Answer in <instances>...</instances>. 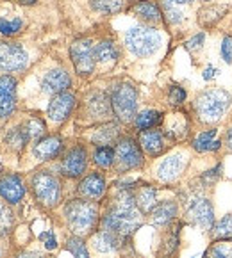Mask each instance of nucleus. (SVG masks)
Segmentation results:
<instances>
[{
  "instance_id": "f257e3e1",
  "label": "nucleus",
  "mask_w": 232,
  "mask_h": 258,
  "mask_svg": "<svg viewBox=\"0 0 232 258\" xmlns=\"http://www.w3.org/2000/svg\"><path fill=\"white\" fill-rule=\"evenodd\" d=\"M141 226V210L136 205V196L129 189H122L113 207L100 221V230L113 233L120 242L127 240Z\"/></svg>"
},
{
  "instance_id": "f03ea898",
  "label": "nucleus",
  "mask_w": 232,
  "mask_h": 258,
  "mask_svg": "<svg viewBox=\"0 0 232 258\" xmlns=\"http://www.w3.org/2000/svg\"><path fill=\"white\" fill-rule=\"evenodd\" d=\"M65 216L68 221V226L77 237L88 235L93 230L99 219V205L86 200H72L66 203Z\"/></svg>"
},
{
  "instance_id": "7ed1b4c3",
  "label": "nucleus",
  "mask_w": 232,
  "mask_h": 258,
  "mask_svg": "<svg viewBox=\"0 0 232 258\" xmlns=\"http://www.w3.org/2000/svg\"><path fill=\"white\" fill-rule=\"evenodd\" d=\"M230 105V95L223 89H209L204 91L195 100V110L204 123H214L221 119Z\"/></svg>"
},
{
  "instance_id": "20e7f679",
  "label": "nucleus",
  "mask_w": 232,
  "mask_h": 258,
  "mask_svg": "<svg viewBox=\"0 0 232 258\" xmlns=\"http://www.w3.org/2000/svg\"><path fill=\"white\" fill-rule=\"evenodd\" d=\"M125 45L134 55L149 57L159 48L161 36L152 27L137 25L129 29L125 34Z\"/></svg>"
},
{
  "instance_id": "39448f33",
  "label": "nucleus",
  "mask_w": 232,
  "mask_h": 258,
  "mask_svg": "<svg viewBox=\"0 0 232 258\" xmlns=\"http://www.w3.org/2000/svg\"><path fill=\"white\" fill-rule=\"evenodd\" d=\"M32 192L43 207H56L61 200V185L50 171H38L31 180Z\"/></svg>"
},
{
  "instance_id": "423d86ee",
  "label": "nucleus",
  "mask_w": 232,
  "mask_h": 258,
  "mask_svg": "<svg viewBox=\"0 0 232 258\" xmlns=\"http://www.w3.org/2000/svg\"><path fill=\"white\" fill-rule=\"evenodd\" d=\"M111 107L120 121H132L137 110V93L130 84H120L111 95Z\"/></svg>"
},
{
  "instance_id": "0eeeda50",
  "label": "nucleus",
  "mask_w": 232,
  "mask_h": 258,
  "mask_svg": "<svg viewBox=\"0 0 232 258\" xmlns=\"http://www.w3.org/2000/svg\"><path fill=\"white\" fill-rule=\"evenodd\" d=\"M114 162H116V169L120 173L140 167L143 164V153L136 141L129 139V137L120 139L114 148Z\"/></svg>"
},
{
  "instance_id": "6e6552de",
  "label": "nucleus",
  "mask_w": 232,
  "mask_h": 258,
  "mask_svg": "<svg viewBox=\"0 0 232 258\" xmlns=\"http://www.w3.org/2000/svg\"><path fill=\"white\" fill-rule=\"evenodd\" d=\"M70 55H72V62L79 75H89L95 70L97 55L95 45L91 43V39H77V41H73L72 48H70Z\"/></svg>"
},
{
  "instance_id": "1a4fd4ad",
  "label": "nucleus",
  "mask_w": 232,
  "mask_h": 258,
  "mask_svg": "<svg viewBox=\"0 0 232 258\" xmlns=\"http://www.w3.org/2000/svg\"><path fill=\"white\" fill-rule=\"evenodd\" d=\"M27 66V53L18 43H0V72L13 73L22 72Z\"/></svg>"
},
{
  "instance_id": "9d476101",
  "label": "nucleus",
  "mask_w": 232,
  "mask_h": 258,
  "mask_svg": "<svg viewBox=\"0 0 232 258\" xmlns=\"http://www.w3.org/2000/svg\"><path fill=\"white\" fill-rule=\"evenodd\" d=\"M188 217H190L191 223L198 224L202 230H213V224H214V210L213 205L207 198H193L188 205Z\"/></svg>"
},
{
  "instance_id": "9b49d317",
  "label": "nucleus",
  "mask_w": 232,
  "mask_h": 258,
  "mask_svg": "<svg viewBox=\"0 0 232 258\" xmlns=\"http://www.w3.org/2000/svg\"><path fill=\"white\" fill-rule=\"evenodd\" d=\"M86 166H88V153L82 146H75L63 159L61 173L68 178H77L86 171Z\"/></svg>"
},
{
  "instance_id": "f8f14e48",
  "label": "nucleus",
  "mask_w": 232,
  "mask_h": 258,
  "mask_svg": "<svg viewBox=\"0 0 232 258\" xmlns=\"http://www.w3.org/2000/svg\"><path fill=\"white\" fill-rule=\"evenodd\" d=\"M73 105H75V96L68 91L57 93L49 103V109H47V114L49 118L56 123L65 121L70 116V112L73 110Z\"/></svg>"
},
{
  "instance_id": "ddd939ff",
  "label": "nucleus",
  "mask_w": 232,
  "mask_h": 258,
  "mask_svg": "<svg viewBox=\"0 0 232 258\" xmlns=\"http://www.w3.org/2000/svg\"><path fill=\"white\" fill-rule=\"evenodd\" d=\"M16 100V80L9 75L0 77V119L8 118L15 110Z\"/></svg>"
},
{
  "instance_id": "4468645a",
  "label": "nucleus",
  "mask_w": 232,
  "mask_h": 258,
  "mask_svg": "<svg viewBox=\"0 0 232 258\" xmlns=\"http://www.w3.org/2000/svg\"><path fill=\"white\" fill-rule=\"evenodd\" d=\"M63 152V139L59 136H49L39 139L32 148L36 159L39 160H52L56 157H59V153Z\"/></svg>"
},
{
  "instance_id": "2eb2a0df",
  "label": "nucleus",
  "mask_w": 232,
  "mask_h": 258,
  "mask_svg": "<svg viewBox=\"0 0 232 258\" xmlns=\"http://www.w3.org/2000/svg\"><path fill=\"white\" fill-rule=\"evenodd\" d=\"M25 196V187L20 176L8 175L4 178H0V198L6 200L8 203H18L22 198Z\"/></svg>"
},
{
  "instance_id": "dca6fc26",
  "label": "nucleus",
  "mask_w": 232,
  "mask_h": 258,
  "mask_svg": "<svg viewBox=\"0 0 232 258\" xmlns=\"http://www.w3.org/2000/svg\"><path fill=\"white\" fill-rule=\"evenodd\" d=\"M70 75L65 72V70H50L41 80V88L45 93H50V95H57V93H63L70 88Z\"/></svg>"
},
{
  "instance_id": "f3484780",
  "label": "nucleus",
  "mask_w": 232,
  "mask_h": 258,
  "mask_svg": "<svg viewBox=\"0 0 232 258\" xmlns=\"http://www.w3.org/2000/svg\"><path fill=\"white\" fill-rule=\"evenodd\" d=\"M79 194L86 200H99L106 192V180L100 173H91V175L84 176L79 183Z\"/></svg>"
},
{
  "instance_id": "a211bd4d",
  "label": "nucleus",
  "mask_w": 232,
  "mask_h": 258,
  "mask_svg": "<svg viewBox=\"0 0 232 258\" xmlns=\"http://www.w3.org/2000/svg\"><path fill=\"white\" fill-rule=\"evenodd\" d=\"M186 167V159L184 155L177 153V155H171L168 159H164L161 162V166L157 167V178L163 180V182H171L180 175Z\"/></svg>"
},
{
  "instance_id": "6ab92c4d",
  "label": "nucleus",
  "mask_w": 232,
  "mask_h": 258,
  "mask_svg": "<svg viewBox=\"0 0 232 258\" xmlns=\"http://www.w3.org/2000/svg\"><path fill=\"white\" fill-rule=\"evenodd\" d=\"M140 145L149 155H161L164 150V137L159 130H143L140 134Z\"/></svg>"
},
{
  "instance_id": "aec40b11",
  "label": "nucleus",
  "mask_w": 232,
  "mask_h": 258,
  "mask_svg": "<svg viewBox=\"0 0 232 258\" xmlns=\"http://www.w3.org/2000/svg\"><path fill=\"white\" fill-rule=\"evenodd\" d=\"M177 216V203L175 202H161L150 212L152 223L156 226H168Z\"/></svg>"
},
{
  "instance_id": "412c9836",
  "label": "nucleus",
  "mask_w": 232,
  "mask_h": 258,
  "mask_svg": "<svg viewBox=\"0 0 232 258\" xmlns=\"http://www.w3.org/2000/svg\"><path fill=\"white\" fill-rule=\"evenodd\" d=\"M88 110L93 118H104V116H107L113 110L111 100L104 93H93L88 100Z\"/></svg>"
},
{
  "instance_id": "4be33fe9",
  "label": "nucleus",
  "mask_w": 232,
  "mask_h": 258,
  "mask_svg": "<svg viewBox=\"0 0 232 258\" xmlns=\"http://www.w3.org/2000/svg\"><path fill=\"white\" fill-rule=\"evenodd\" d=\"M132 13L137 16V18L145 20V22H150V23H157L161 22V9L157 8L154 2H147V0H143V2H137L136 6L132 8Z\"/></svg>"
},
{
  "instance_id": "5701e85b",
  "label": "nucleus",
  "mask_w": 232,
  "mask_h": 258,
  "mask_svg": "<svg viewBox=\"0 0 232 258\" xmlns=\"http://www.w3.org/2000/svg\"><path fill=\"white\" fill-rule=\"evenodd\" d=\"M214 137H216V130H214V128L198 134V136L195 137V141H193L195 152L204 153V152H213V150H218L221 143H220V141H214Z\"/></svg>"
},
{
  "instance_id": "b1692460",
  "label": "nucleus",
  "mask_w": 232,
  "mask_h": 258,
  "mask_svg": "<svg viewBox=\"0 0 232 258\" xmlns=\"http://www.w3.org/2000/svg\"><path fill=\"white\" fill-rule=\"evenodd\" d=\"M136 205L141 210V214L152 212V209L157 205L156 203V189H152L150 185H143L136 194Z\"/></svg>"
},
{
  "instance_id": "393cba45",
  "label": "nucleus",
  "mask_w": 232,
  "mask_h": 258,
  "mask_svg": "<svg viewBox=\"0 0 232 258\" xmlns=\"http://www.w3.org/2000/svg\"><path fill=\"white\" fill-rule=\"evenodd\" d=\"M93 246H95V249L100 251V253H109V251L118 249V247L122 246V242H120L113 233L100 230V232L93 237Z\"/></svg>"
},
{
  "instance_id": "a878e982",
  "label": "nucleus",
  "mask_w": 232,
  "mask_h": 258,
  "mask_svg": "<svg viewBox=\"0 0 232 258\" xmlns=\"http://www.w3.org/2000/svg\"><path fill=\"white\" fill-rule=\"evenodd\" d=\"M163 119V114L157 112V110H145V112L137 114L136 118H134V125H136L137 130H150L157 125V123Z\"/></svg>"
},
{
  "instance_id": "bb28decb",
  "label": "nucleus",
  "mask_w": 232,
  "mask_h": 258,
  "mask_svg": "<svg viewBox=\"0 0 232 258\" xmlns=\"http://www.w3.org/2000/svg\"><path fill=\"white\" fill-rule=\"evenodd\" d=\"M116 137H118V125L109 123V125L97 130L95 136H93V143H97L99 146H107L109 143L116 141Z\"/></svg>"
},
{
  "instance_id": "cd10ccee",
  "label": "nucleus",
  "mask_w": 232,
  "mask_h": 258,
  "mask_svg": "<svg viewBox=\"0 0 232 258\" xmlns=\"http://www.w3.org/2000/svg\"><path fill=\"white\" fill-rule=\"evenodd\" d=\"M95 55L99 62H111L118 57V48L113 41H100L95 46Z\"/></svg>"
},
{
  "instance_id": "c85d7f7f",
  "label": "nucleus",
  "mask_w": 232,
  "mask_h": 258,
  "mask_svg": "<svg viewBox=\"0 0 232 258\" xmlns=\"http://www.w3.org/2000/svg\"><path fill=\"white\" fill-rule=\"evenodd\" d=\"M29 139H31V136H29V132H27L25 125L18 126V128H13L11 132L6 136V143H8L13 150H22L23 146L27 145V141Z\"/></svg>"
},
{
  "instance_id": "c756f323",
  "label": "nucleus",
  "mask_w": 232,
  "mask_h": 258,
  "mask_svg": "<svg viewBox=\"0 0 232 258\" xmlns=\"http://www.w3.org/2000/svg\"><path fill=\"white\" fill-rule=\"evenodd\" d=\"M93 160L99 167L107 169L114 164V150L111 146H97L95 153H93Z\"/></svg>"
},
{
  "instance_id": "7c9ffc66",
  "label": "nucleus",
  "mask_w": 232,
  "mask_h": 258,
  "mask_svg": "<svg viewBox=\"0 0 232 258\" xmlns=\"http://www.w3.org/2000/svg\"><path fill=\"white\" fill-rule=\"evenodd\" d=\"M93 9H97L99 13H104V15H114L123 9L125 2L123 0H91Z\"/></svg>"
},
{
  "instance_id": "2f4dec72",
  "label": "nucleus",
  "mask_w": 232,
  "mask_h": 258,
  "mask_svg": "<svg viewBox=\"0 0 232 258\" xmlns=\"http://www.w3.org/2000/svg\"><path fill=\"white\" fill-rule=\"evenodd\" d=\"M214 237L218 240H232V214L223 216L214 226Z\"/></svg>"
},
{
  "instance_id": "473e14b6",
  "label": "nucleus",
  "mask_w": 232,
  "mask_h": 258,
  "mask_svg": "<svg viewBox=\"0 0 232 258\" xmlns=\"http://www.w3.org/2000/svg\"><path fill=\"white\" fill-rule=\"evenodd\" d=\"M66 247H68V251L73 254V258H89V253L88 249H86V244L82 242V239L80 237H70L68 240H66Z\"/></svg>"
},
{
  "instance_id": "72a5a7b5",
  "label": "nucleus",
  "mask_w": 232,
  "mask_h": 258,
  "mask_svg": "<svg viewBox=\"0 0 232 258\" xmlns=\"http://www.w3.org/2000/svg\"><path fill=\"white\" fill-rule=\"evenodd\" d=\"M22 20L20 18H15V20H4L0 18V34L4 36H13L22 29Z\"/></svg>"
},
{
  "instance_id": "f704fd0d",
  "label": "nucleus",
  "mask_w": 232,
  "mask_h": 258,
  "mask_svg": "<svg viewBox=\"0 0 232 258\" xmlns=\"http://www.w3.org/2000/svg\"><path fill=\"white\" fill-rule=\"evenodd\" d=\"M186 119L182 118V114H175V125H170L168 126V134H170L173 139H180V137H184V134H186Z\"/></svg>"
},
{
  "instance_id": "c9c22d12",
  "label": "nucleus",
  "mask_w": 232,
  "mask_h": 258,
  "mask_svg": "<svg viewBox=\"0 0 232 258\" xmlns=\"http://www.w3.org/2000/svg\"><path fill=\"white\" fill-rule=\"evenodd\" d=\"M25 128L29 132V136H31V139H38V137H41L45 134V123L38 118H32L31 121L25 123Z\"/></svg>"
},
{
  "instance_id": "e433bc0d",
  "label": "nucleus",
  "mask_w": 232,
  "mask_h": 258,
  "mask_svg": "<svg viewBox=\"0 0 232 258\" xmlns=\"http://www.w3.org/2000/svg\"><path fill=\"white\" fill-rule=\"evenodd\" d=\"M209 258H232V246L228 244H214L211 249L207 251Z\"/></svg>"
},
{
  "instance_id": "4c0bfd02",
  "label": "nucleus",
  "mask_w": 232,
  "mask_h": 258,
  "mask_svg": "<svg viewBox=\"0 0 232 258\" xmlns=\"http://www.w3.org/2000/svg\"><path fill=\"white\" fill-rule=\"evenodd\" d=\"M13 224V217H11V212L6 205L0 203V235H6L9 232V228Z\"/></svg>"
},
{
  "instance_id": "58836bf2",
  "label": "nucleus",
  "mask_w": 232,
  "mask_h": 258,
  "mask_svg": "<svg viewBox=\"0 0 232 258\" xmlns=\"http://www.w3.org/2000/svg\"><path fill=\"white\" fill-rule=\"evenodd\" d=\"M168 98H170L171 105H182L184 100H186V91L182 88H179V86H173L170 89V96Z\"/></svg>"
},
{
  "instance_id": "ea45409f",
  "label": "nucleus",
  "mask_w": 232,
  "mask_h": 258,
  "mask_svg": "<svg viewBox=\"0 0 232 258\" xmlns=\"http://www.w3.org/2000/svg\"><path fill=\"white\" fill-rule=\"evenodd\" d=\"M221 57H223V61L227 62V64L232 62V38L230 36L223 38V41H221Z\"/></svg>"
},
{
  "instance_id": "a19ab883",
  "label": "nucleus",
  "mask_w": 232,
  "mask_h": 258,
  "mask_svg": "<svg viewBox=\"0 0 232 258\" xmlns=\"http://www.w3.org/2000/svg\"><path fill=\"white\" fill-rule=\"evenodd\" d=\"M221 169H223V166H221V164H218L214 169L207 171L206 175H204V183H209V185H211V183L216 182V180L221 176Z\"/></svg>"
},
{
  "instance_id": "79ce46f5",
  "label": "nucleus",
  "mask_w": 232,
  "mask_h": 258,
  "mask_svg": "<svg viewBox=\"0 0 232 258\" xmlns=\"http://www.w3.org/2000/svg\"><path fill=\"white\" fill-rule=\"evenodd\" d=\"M39 239L45 240V247H47L49 251H52V249H56V247H57V240H56V237H54V233H52V232L41 233V235H39Z\"/></svg>"
},
{
  "instance_id": "37998d69",
  "label": "nucleus",
  "mask_w": 232,
  "mask_h": 258,
  "mask_svg": "<svg viewBox=\"0 0 232 258\" xmlns=\"http://www.w3.org/2000/svg\"><path fill=\"white\" fill-rule=\"evenodd\" d=\"M202 13H206V15H211V16H209V20H207L206 25H204V27L213 25V23L216 22V20H220V18H221V11H220V9H214V8H209V9H207V8H206Z\"/></svg>"
},
{
  "instance_id": "c03bdc74",
  "label": "nucleus",
  "mask_w": 232,
  "mask_h": 258,
  "mask_svg": "<svg viewBox=\"0 0 232 258\" xmlns=\"http://www.w3.org/2000/svg\"><path fill=\"white\" fill-rule=\"evenodd\" d=\"M204 39H206V36L200 32V34H197L195 38H191L190 41H188V48H190V50H198L202 46V43H204Z\"/></svg>"
},
{
  "instance_id": "a18cd8bd",
  "label": "nucleus",
  "mask_w": 232,
  "mask_h": 258,
  "mask_svg": "<svg viewBox=\"0 0 232 258\" xmlns=\"http://www.w3.org/2000/svg\"><path fill=\"white\" fill-rule=\"evenodd\" d=\"M214 73H216V70H214L213 66H209V68H206V70H204V79H206V80L213 79V77H214Z\"/></svg>"
},
{
  "instance_id": "49530a36",
  "label": "nucleus",
  "mask_w": 232,
  "mask_h": 258,
  "mask_svg": "<svg viewBox=\"0 0 232 258\" xmlns=\"http://www.w3.org/2000/svg\"><path fill=\"white\" fill-rule=\"evenodd\" d=\"M193 0H163L164 6H170V4H190Z\"/></svg>"
},
{
  "instance_id": "de8ad7c7",
  "label": "nucleus",
  "mask_w": 232,
  "mask_h": 258,
  "mask_svg": "<svg viewBox=\"0 0 232 258\" xmlns=\"http://www.w3.org/2000/svg\"><path fill=\"white\" fill-rule=\"evenodd\" d=\"M225 143H227V148L232 152V128L227 132V137H225Z\"/></svg>"
},
{
  "instance_id": "09e8293b",
  "label": "nucleus",
  "mask_w": 232,
  "mask_h": 258,
  "mask_svg": "<svg viewBox=\"0 0 232 258\" xmlns=\"http://www.w3.org/2000/svg\"><path fill=\"white\" fill-rule=\"evenodd\" d=\"M16 258H41L39 253H23V254H18Z\"/></svg>"
},
{
  "instance_id": "8fccbe9b",
  "label": "nucleus",
  "mask_w": 232,
  "mask_h": 258,
  "mask_svg": "<svg viewBox=\"0 0 232 258\" xmlns=\"http://www.w3.org/2000/svg\"><path fill=\"white\" fill-rule=\"evenodd\" d=\"M20 2H22V4H27V6H29V4H34L36 0H20Z\"/></svg>"
},
{
  "instance_id": "3c124183",
  "label": "nucleus",
  "mask_w": 232,
  "mask_h": 258,
  "mask_svg": "<svg viewBox=\"0 0 232 258\" xmlns=\"http://www.w3.org/2000/svg\"><path fill=\"white\" fill-rule=\"evenodd\" d=\"M207 2H209V0H207Z\"/></svg>"
}]
</instances>
